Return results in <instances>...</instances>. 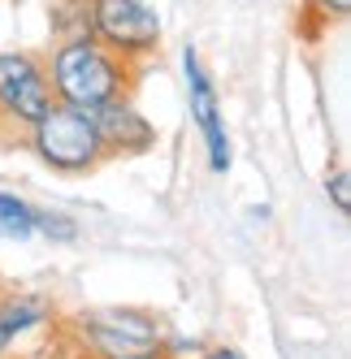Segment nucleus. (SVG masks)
<instances>
[{
    "instance_id": "obj_15",
    "label": "nucleus",
    "mask_w": 351,
    "mask_h": 359,
    "mask_svg": "<svg viewBox=\"0 0 351 359\" xmlns=\"http://www.w3.org/2000/svg\"><path fill=\"white\" fill-rule=\"evenodd\" d=\"M0 359H5V342H0Z\"/></svg>"
},
{
    "instance_id": "obj_1",
    "label": "nucleus",
    "mask_w": 351,
    "mask_h": 359,
    "mask_svg": "<svg viewBox=\"0 0 351 359\" xmlns=\"http://www.w3.org/2000/svg\"><path fill=\"white\" fill-rule=\"evenodd\" d=\"M44 69H48V87H53L57 104L83 109V113H95L100 104H113V100L131 95V83H135V74H131L135 65L126 57L109 53L87 31L61 39L53 48V57L44 61Z\"/></svg>"
},
{
    "instance_id": "obj_9",
    "label": "nucleus",
    "mask_w": 351,
    "mask_h": 359,
    "mask_svg": "<svg viewBox=\"0 0 351 359\" xmlns=\"http://www.w3.org/2000/svg\"><path fill=\"white\" fill-rule=\"evenodd\" d=\"M35 234V208L27 199H18L9 191H0V238H13V243H27Z\"/></svg>"
},
{
    "instance_id": "obj_3",
    "label": "nucleus",
    "mask_w": 351,
    "mask_h": 359,
    "mask_svg": "<svg viewBox=\"0 0 351 359\" xmlns=\"http://www.w3.org/2000/svg\"><path fill=\"white\" fill-rule=\"evenodd\" d=\"M87 35L139 65L161 48V13L147 0H87Z\"/></svg>"
},
{
    "instance_id": "obj_13",
    "label": "nucleus",
    "mask_w": 351,
    "mask_h": 359,
    "mask_svg": "<svg viewBox=\"0 0 351 359\" xmlns=\"http://www.w3.org/2000/svg\"><path fill=\"white\" fill-rule=\"evenodd\" d=\"M208 359H243V355H239L234 346H213V351H208Z\"/></svg>"
},
{
    "instance_id": "obj_12",
    "label": "nucleus",
    "mask_w": 351,
    "mask_h": 359,
    "mask_svg": "<svg viewBox=\"0 0 351 359\" xmlns=\"http://www.w3.org/2000/svg\"><path fill=\"white\" fill-rule=\"evenodd\" d=\"M308 9L330 27V22H343L347 13H351V0H308Z\"/></svg>"
},
{
    "instance_id": "obj_4",
    "label": "nucleus",
    "mask_w": 351,
    "mask_h": 359,
    "mask_svg": "<svg viewBox=\"0 0 351 359\" xmlns=\"http://www.w3.org/2000/svg\"><path fill=\"white\" fill-rule=\"evenodd\" d=\"M83 342L100 359H135V355H161L165 333L152 312L139 307H100V312H83L79 320Z\"/></svg>"
},
{
    "instance_id": "obj_6",
    "label": "nucleus",
    "mask_w": 351,
    "mask_h": 359,
    "mask_svg": "<svg viewBox=\"0 0 351 359\" xmlns=\"http://www.w3.org/2000/svg\"><path fill=\"white\" fill-rule=\"evenodd\" d=\"M183 74H187V95H191V117L204 135V151H208V169L213 173H225L230 169V135H225V121H221V100H217V87L208 79L199 53L187 43L183 48Z\"/></svg>"
},
{
    "instance_id": "obj_14",
    "label": "nucleus",
    "mask_w": 351,
    "mask_h": 359,
    "mask_svg": "<svg viewBox=\"0 0 351 359\" xmlns=\"http://www.w3.org/2000/svg\"><path fill=\"white\" fill-rule=\"evenodd\" d=\"M135 359H169V355H165V351H161V355H135Z\"/></svg>"
},
{
    "instance_id": "obj_10",
    "label": "nucleus",
    "mask_w": 351,
    "mask_h": 359,
    "mask_svg": "<svg viewBox=\"0 0 351 359\" xmlns=\"http://www.w3.org/2000/svg\"><path fill=\"white\" fill-rule=\"evenodd\" d=\"M35 234L53 238V243H74L79 238V225H74L69 217H61V212H39L35 208Z\"/></svg>"
},
{
    "instance_id": "obj_8",
    "label": "nucleus",
    "mask_w": 351,
    "mask_h": 359,
    "mask_svg": "<svg viewBox=\"0 0 351 359\" xmlns=\"http://www.w3.org/2000/svg\"><path fill=\"white\" fill-rule=\"evenodd\" d=\"M44 316H48V307H44L39 299H27V294H22V299H9L5 307H0V342L9 346V342L18 338V333L35 329Z\"/></svg>"
},
{
    "instance_id": "obj_7",
    "label": "nucleus",
    "mask_w": 351,
    "mask_h": 359,
    "mask_svg": "<svg viewBox=\"0 0 351 359\" xmlns=\"http://www.w3.org/2000/svg\"><path fill=\"white\" fill-rule=\"evenodd\" d=\"M91 121H95L100 143H105L109 156H117V151H126V156H131V151H147V147L157 143V126L131 104V95L113 100V104H100L91 113Z\"/></svg>"
},
{
    "instance_id": "obj_2",
    "label": "nucleus",
    "mask_w": 351,
    "mask_h": 359,
    "mask_svg": "<svg viewBox=\"0 0 351 359\" xmlns=\"http://www.w3.org/2000/svg\"><path fill=\"white\" fill-rule=\"evenodd\" d=\"M31 143L39 151L44 165H53L57 173H87L109 156L91 113L69 109V104H53L35 126H31Z\"/></svg>"
},
{
    "instance_id": "obj_11",
    "label": "nucleus",
    "mask_w": 351,
    "mask_h": 359,
    "mask_svg": "<svg viewBox=\"0 0 351 359\" xmlns=\"http://www.w3.org/2000/svg\"><path fill=\"white\" fill-rule=\"evenodd\" d=\"M325 191L334 195V208H338V212L351 208V177H347V169H334L330 177H325Z\"/></svg>"
},
{
    "instance_id": "obj_5",
    "label": "nucleus",
    "mask_w": 351,
    "mask_h": 359,
    "mask_svg": "<svg viewBox=\"0 0 351 359\" xmlns=\"http://www.w3.org/2000/svg\"><path fill=\"white\" fill-rule=\"evenodd\" d=\"M53 87H48V69L44 57L27 53V48H13V53H0V117L9 126H31L53 109Z\"/></svg>"
}]
</instances>
